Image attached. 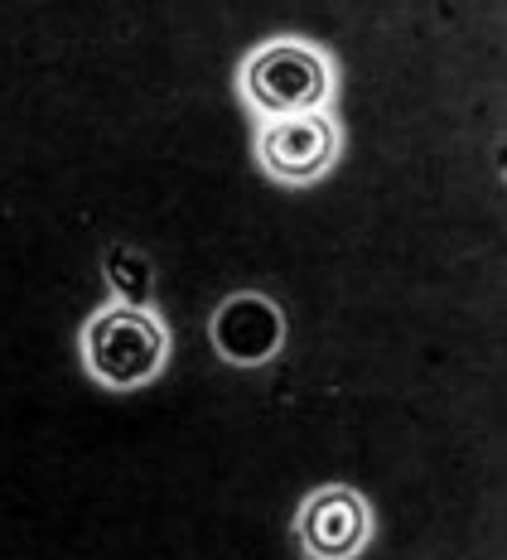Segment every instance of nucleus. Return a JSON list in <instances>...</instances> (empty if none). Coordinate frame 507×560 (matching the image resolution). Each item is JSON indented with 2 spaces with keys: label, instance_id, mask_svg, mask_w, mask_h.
<instances>
[{
  "label": "nucleus",
  "instance_id": "obj_1",
  "mask_svg": "<svg viewBox=\"0 0 507 560\" xmlns=\"http://www.w3.org/2000/svg\"><path fill=\"white\" fill-rule=\"evenodd\" d=\"M334 83V58L310 39H266L238 68L242 102L256 112V121L329 112Z\"/></svg>",
  "mask_w": 507,
  "mask_h": 560
},
{
  "label": "nucleus",
  "instance_id": "obj_2",
  "mask_svg": "<svg viewBox=\"0 0 507 560\" xmlns=\"http://www.w3.org/2000/svg\"><path fill=\"white\" fill-rule=\"evenodd\" d=\"M78 353L92 382L112 392H136L155 382L170 363V329L155 310L112 305L97 310L78 334Z\"/></svg>",
  "mask_w": 507,
  "mask_h": 560
},
{
  "label": "nucleus",
  "instance_id": "obj_3",
  "mask_svg": "<svg viewBox=\"0 0 507 560\" xmlns=\"http://www.w3.org/2000/svg\"><path fill=\"white\" fill-rule=\"evenodd\" d=\"M344 131L329 112L310 116H286V121H262L256 126V165L276 184H314L334 170Z\"/></svg>",
  "mask_w": 507,
  "mask_h": 560
},
{
  "label": "nucleus",
  "instance_id": "obj_4",
  "mask_svg": "<svg viewBox=\"0 0 507 560\" xmlns=\"http://www.w3.org/2000/svg\"><path fill=\"white\" fill-rule=\"evenodd\" d=\"M295 541L310 560H358L372 541V508L358 488L324 483L295 512Z\"/></svg>",
  "mask_w": 507,
  "mask_h": 560
},
{
  "label": "nucleus",
  "instance_id": "obj_5",
  "mask_svg": "<svg viewBox=\"0 0 507 560\" xmlns=\"http://www.w3.org/2000/svg\"><path fill=\"white\" fill-rule=\"evenodd\" d=\"M208 334H214V348H218L222 363L266 368L286 353L290 324H286V310H280L270 295H262V290H238V295H228L214 310Z\"/></svg>",
  "mask_w": 507,
  "mask_h": 560
},
{
  "label": "nucleus",
  "instance_id": "obj_6",
  "mask_svg": "<svg viewBox=\"0 0 507 560\" xmlns=\"http://www.w3.org/2000/svg\"><path fill=\"white\" fill-rule=\"evenodd\" d=\"M102 276H107L116 305H131V310L155 305V266H150L146 252L116 242V247H107V256H102Z\"/></svg>",
  "mask_w": 507,
  "mask_h": 560
}]
</instances>
